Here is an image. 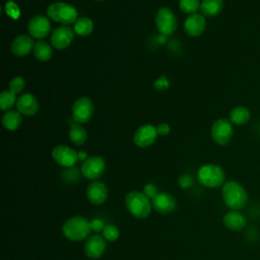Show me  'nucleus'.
<instances>
[{
  "instance_id": "f257e3e1",
  "label": "nucleus",
  "mask_w": 260,
  "mask_h": 260,
  "mask_svg": "<svg viewBox=\"0 0 260 260\" xmlns=\"http://www.w3.org/2000/svg\"><path fill=\"white\" fill-rule=\"evenodd\" d=\"M90 231V221L81 215L69 217L62 225L63 236L72 242H80L87 239Z\"/></svg>"
},
{
  "instance_id": "f03ea898",
  "label": "nucleus",
  "mask_w": 260,
  "mask_h": 260,
  "mask_svg": "<svg viewBox=\"0 0 260 260\" xmlns=\"http://www.w3.org/2000/svg\"><path fill=\"white\" fill-rule=\"evenodd\" d=\"M221 196L224 204L232 210H239L246 206L248 193L237 181H228L221 189Z\"/></svg>"
},
{
  "instance_id": "7ed1b4c3",
  "label": "nucleus",
  "mask_w": 260,
  "mask_h": 260,
  "mask_svg": "<svg viewBox=\"0 0 260 260\" xmlns=\"http://www.w3.org/2000/svg\"><path fill=\"white\" fill-rule=\"evenodd\" d=\"M125 206L134 217L143 219L150 214L152 203L143 192L131 191L125 197Z\"/></svg>"
},
{
  "instance_id": "20e7f679",
  "label": "nucleus",
  "mask_w": 260,
  "mask_h": 260,
  "mask_svg": "<svg viewBox=\"0 0 260 260\" xmlns=\"http://www.w3.org/2000/svg\"><path fill=\"white\" fill-rule=\"evenodd\" d=\"M47 15L52 20L62 23L63 25L74 24L78 18L77 9L66 2H54L47 7Z\"/></svg>"
},
{
  "instance_id": "39448f33",
  "label": "nucleus",
  "mask_w": 260,
  "mask_h": 260,
  "mask_svg": "<svg viewBox=\"0 0 260 260\" xmlns=\"http://www.w3.org/2000/svg\"><path fill=\"white\" fill-rule=\"evenodd\" d=\"M224 171L214 164H206L199 168L197 179L199 183L207 188H217L224 182Z\"/></svg>"
},
{
  "instance_id": "423d86ee",
  "label": "nucleus",
  "mask_w": 260,
  "mask_h": 260,
  "mask_svg": "<svg viewBox=\"0 0 260 260\" xmlns=\"http://www.w3.org/2000/svg\"><path fill=\"white\" fill-rule=\"evenodd\" d=\"M155 25L162 36H171L177 29V17L169 7H160L155 15Z\"/></svg>"
},
{
  "instance_id": "0eeeda50",
  "label": "nucleus",
  "mask_w": 260,
  "mask_h": 260,
  "mask_svg": "<svg viewBox=\"0 0 260 260\" xmlns=\"http://www.w3.org/2000/svg\"><path fill=\"white\" fill-rule=\"evenodd\" d=\"M211 138L219 145H226L233 138L234 128L230 119L219 118L215 120L210 129Z\"/></svg>"
},
{
  "instance_id": "6e6552de",
  "label": "nucleus",
  "mask_w": 260,
  "mask_h": 260,
  "mask_svg": "<svg viewBox=\"0 0 260 260\" xmlns=\"http://www.w3.org/2000/svg\"><path fill=\"white\" fill-rule=\"evenodd\" d=\"M93 112L94 106L92 101L87 96H81L72 106V119L75 123L84 124L91 119Z\"/></svg>"
},
{
  "instance_id": "1a4fd4ad",
  "label": "nucleus",
  "mask_w": 260,
  "mask_h": 260,
  "mask_svg": "<svg viewBox=\"0 0 260 260\" xmlns=\"http://www.w3.org/2000/svg\"><path fill=\"white\" fill-rule=\"evenodd\" d=\"M106 160L103 156L92 155L85 159L81 165V175L88 179L95 181L105 172Z\"/></svg>"
},
{
  "instance_id": "9d476101",
  "label": "nucleus",
  "mask_w": 260,
  "mask_h": 260,
  "mask_svg": "<svg viewBox=\"0 0 260 260\" xmlns=\"http://www.w3.org/2000/svg\"><path fill=\"white\" fill-rule=\"evenodd\" d=\"M75 32L68 25L58 26L53 30L50 37V44L57 50H63L71 45L74 40Z\"/></svg>"
},
{
  "instance_id": "9b49d317",
  "label": "nucleus",
  "mask_w": 260,
  "mask_h": 260,
  "mask_svg": "<svg viewBox=\"0 0 260 260\" xmlns=\"http://www.w3.org/2000/svg\"><path fill=\"white\" fill-rule=\"evenodd\" d=\"M52 157L59 166L64 168H71L78 160V152L67 145L60 144L53 148Z\"/></svg>"
},
{
  "instance_id": "f8f14e48",
  "label": "nucleus",
  "mask_w": 260,
  "mask_h": 260,
  "mask_svg": "<svg viewBox=\"0 0 260 260\" xmlns=\"http://www.w3.org/2000/svg\"><path fill=\"white\" fill-rule=\"evenodd\" d=\"M27 30L32 39L42 40L48 37L51 30V23L48 17L38 14L29 19L27 24Z\"/></svg>"
},
{
  "instance_id": "ddd939ff",
  "label": "nucleus",
  "mask_w": 260,
  "mask_h": 260,
  "mask_svg": "<svg viewBox=\"0 0 260 260\" xmlns=\"http://www.w3.org/2000/svg\"><path fill=\"white\" fill-rule=\"evenodd\" d=\"M156 127L152 124L141 125L133 135V141L136 146L145 148L150 146L157 137Z\"/></svg>"
},
{
  "instance_id": "4468645a",
  "label": "nucleus",
  "mask_w": 260,
  "mask_h": 260,
  "mask_svg": "<svg viewBox=\"0 0 260 260\" xmlns=\"http://www.w3.org/2000/svg\"><path fill=\"white\" fill-rule=\"evenodd\" d=\"M107 249L106 239L100 235H92L88 237L84 243L83 250L89 259L101 258Z\"/></svg>"
},
{
  "instance_id": "2eb2a0df",
  "label": "nucleus",
  "mask_w": 260,
  "mask_h": 260,
  "mask_svg": "<svg viewBox=\"0 0 260 260\" xmlns=\"http://www.w3.org/2000/svg\"><path fill=\"white\" fill-rule=\"evenodd\" d=\"M206 26L205 16L201 13L190 14L184 21V30L189 37H199L203 34Z\"/></svg>"
},
{
  "instance_id": "dca6fc26",
  "label": "nucleus",
  "mask_w": 260,
  "mask_h": 260,
  "mask_svg": "<svg viewBox=\"0 0 260 260\" xmlns=\"http://www.w3.org/2000/svg\"><path fill=\"white\" fill-rule=\"evenodd\" d=\"M86 198L93 205H101L108 199V188L100 181H92L86 188Z\"/></svg>"
},
{
  "instance_id": "f3484780",
  "label": "nucleus",
  "mask_w": 260,
  "mask_h": 260,
  "mask_svg": "<svg viewBox=\"0 0 260 260\" xmlns=\"http://www.w3.org/2000/svg\"><path fill=\"white\" fill-rule=\"evenodd\" d=\"M151 203L154 210L162 214L172 213L177 208L176 199L166 192H158V194L151 200Z\"/></svg>"
},
{
  "instance_id": "a211bd4d",
  "label": "nucleus",
  "mask_w": 260,
  "mask_h": 260,
  "mask_svg": "<svg viewBox=\"0 0 260 260\" xmlns=\"http://www.w3.org/2000/svg\"><path fill=\"white\" fill-rule=\"evenodd\" d=\"M16 110L23 116H34L39 111V102L37 98L29 92L22 93L16 101Z\"/></svg>"
},
{
  "instance_id": "6ab92c4d",
  "label": "nucleus",
  "mask_w": 260,
  "mask_h": 260,
  "mask_svg": "<svg viewBox=\"0 0 260 260\" xmlns=\"http://www.w3.org/2000/svg\"><path fill=\"white\" fill-rule=\"evenodd\" d=\"M34 47L35 43L30 36L18 35L11 43V52L17 57H24L34 51Z\"/></svg>"
},
{
  "instance_id": "aec40b11",
  "label": "nucleus",
  "mask_w": 260,
  "mask_h": 260,
  "mask_svg": "<svg viewBox=\"0 0 260 260\" xmlns=\"http://www.w3.org/2000/svg\"><path fill=\"white\" fill-rule=\"evenodd\" d=\"M246 217L237 210H231L223 216V224L231 231H241L246 226Z\"/></svg>"
},
{
  "instance_id": "412c9836",
  "label": "nucleus",
  "mask_w": 260,
  "mask_h": 260,
  "mask_svg": "<svg viewBox=\"0 0 260 260\" xmlns=\"http://www.w3.org/2000/svg\"><path fill=\"white\" fill-rule=\"evenodd\" d=\"M22 123V115L17 110H9L2 117V124L5 129L14 131L20 127Z\"/></svg>"
},
{
  "instance_id": "4be33fe9",
  "label": "nucleus",
  "mask_w": 260,
  "mask_h": 260,
  "mask_svg": "<svg viewBox=\"0 0 260 260\" xmlns=\"http://www.w3.org/2000/svg\"><path fill=\"white\" fill-rule=\"evenodd\" d=\"M223 8V0H202L200 4L201 14L212 17L220 13Z\"/></svg>"
},
{
  "instance_id": "5701e85b",
  "label": "nucleus",
  "mask_w": 260,
  "mask_h": 260,
  "mask_svg": "<svg viewBox=\"0 0 260 260\" xmlns=\"http://www.w3.org/2000/svg\"><path fill=\"white\" fill-rule=\"evenodd\" d=\"M251 114L248 108L244 106H238L235 107L231 112H230V121L237 126H242L245 125L249 120H250Z\"/></svg>"
},
{
  "instance_id": "b1692460",
  "label": "nucleus",
  "mask_w": 260,
  "mask_h": 260,
  "mask_svg": "<svg viewBox=\"0 0 260 260\" xmlns=\"http://www.w3.org/2000/svg\"><path fill=\"white\" fill-rule=\"evenodd\" d=\"M32 53L39 61L47 62L51 59V57L53 55L52 46H51V44L49 45V43H47L43 40H39L38 42L35 43Z\"/></svg>"
},
{
  "instance_id": "393cba45",
  "label": "nucleus",
  "mask_w": 260,
  "mask_h": 260,
  "mask_svg": "<svg viewBox=\"0 0 260 260\" xmlns=\"http://www.w3.org/2000/svg\"><path fill=\"white\" fill-rule=\"evenodd\" d=\"M69 139L75 145H82L87 139V132L79 123H74L69 128Z\"/></svg>"
},
{
  "instance_id": "a878e982",
  "label": "nucleus",
  "mask_w": 260,
  "mask_h": 260,
  "mask_svg": "<svg viewBox=\"0 0 260 260\" xmlns=\"http://www.w3.org/2000/svg\"><path fill=\"white\" fill-rule=\"evenodd\" d=\"M73 30L78 36L86 37L93 30V21L86 16L78 17L73 24Z\"/></svg>"
},
{
  "instance_id": "bb28decb",
  "label": "nucleus",
  "mask_w": 260,
  "mask_h": 260,
  "mask_svg": "<svg viewBox=\"0 0 260 260\" xmlns=\"http://www.w3.org/2000/svg\"><path fill=\"white\" fill-rule=\"evenodd\" d=\"M16 94L10 91L9 89L4 90L0 94V108L2 111L7 112L11 110V108L16 105Z\"/></svg>"
},
{
  "instance_id": "cd10ccee",
  "label": "nucleus",
  "mask_w": 260,
  "mask_h": 260,
  "mask_svg": "<svg viewBox=\"0 0 260 260\" xmlns=\"http://www.w3.org/2000/svg\"><path fill=\"white\" fill-rule=\"evenodd\" d=\"M200 0H179V8L182 12L186 14L196 13L200 9Z\"/></svg>"
},
{
  "instance_id": "c85d7f7f",
  "label": "nucleus",
  "mask_w": 260,
  "mask_h": 260,
  "mask_svg": "<svg viewBox=\"0 0 260 260\" xmlns=\"http://www.w3.org/2000/svg\"><path fill=\"white\" fill-rule=\"evenodd\" d=\"M79 172L76 168H66L65 170L62 171L61 173V179L64 183L66 184H69V185H72V184H75L78 182L79 180Z\"/></svg>"
},
{
  "instance_id": "c756f323",
  "label": "nucleus",
  "mask_w": 260,
  "mask_h": 260,
  "mask_svg": "<svg viewBox=\"0 0 260 260\" xmlns=\"http://www.w3.org/2000/svg\"><path fill=\"white\" fill-rule=\"evenodd\" d=\"M120 236V231L115 224H106L105 229L103 230V237L106 241L115 242L118 240Z\"/></svg>"
},
{
  "instance_id": "7c9ffc66",
  "label": "nucleus",
  "mask_w": 260,
  "mask_h": 260,
  "mask_svg": "<svg viewBox=\"0 0 260 260\" xmlns=\"http://www.w3.org/2000/svg\"><path fill=\"white\" fill-rule=\"evenodd\" d=\"M9 90L15 94L20 93L25 87V80L21 76H15L9 81Z\"/></svg>"
},
{
  "instance_id": "2f4dec72",
  "label": "nucleus",
  "mask_w": 260,
  "mask_h": 260,
  "mask_svg": "<svg viewBox=\"0 0 260 260\" xmlns=\"http://www.w3.org/2000/svg\"><path fill=\"white\" fill-rule=\"evenodd\" d=\"M6 12L12 18H18V16H19V8L12 1H8L6 3Z\"/></svg>"
},
{
  "instance_id": "473e14b6",
  "label": "nucleus",
  "mask_w": 260,
  "mask_h": 260,
  "mask_svg": "<svg viewBox=\"0 0 260 260\" xmlns=\"http://www.w3.org/2000/svg\"><path fill=\"white\" fill-rule=\"evenodd\" d=\"M143 193L149 198V199H153L157 194H158V191L156 189V187L151 184V183H147L144 185L143 187Z\"/></svg>"
},
{
  "instance_id": "72a5a7b5",
  "label": "nucleus",
  "mask_w": 260,
  "mask_h": 260,
  "mask_svg": "<svg viewBox=\"0 0 260 260\" xmlns=\"http://www.w3.org/2000/svg\"><path fill=\"white\" fill-rule=\"evenodd\" d=\"M179 185L181 186L182 189H188L192 186L193 184V178L191 175H188V174H185V175H182L180 178H179Z\"/></svg>"
},
{
  "instance_id": "f704fd0d",
  "label": "nucleus",
  "mask_w": 260,
  "mask_h": 260,
  "mask_svg": "<svg viewBox=\"0 0 260 260\" xmlns=\"http://www.w3.org/2000/svg\"><path fill=\"white\" fill-rule=\"evenodd\" d=\"M105 226L106 224L104 220H102L101 218H93L92 220H90V229L92 232H95V233L103 232Z\"/></svg>"
},
{
  "instance_id": "c9c22d12",
  "label": "nucleus",
  "mask_w": 260,
  "mask_h": 260,
  "mask_svg": "<svg viewBox=\"0 0 260 260\" xmlns=\"http://www.w3.org/2000/svg\"><path fill=\"white\" fill-rule=\"evenodd\" d=\"M153 86L157 90H162L169 86V80L166 78V76H160L156 81L153 83Z\"/></svg>"
},
{
  "instance_id": "e433bc0d",
  "label": "nucleus",
  "mask_w": 260,
  "mask_h": 260,
  "mask_svg": "<svg viewBox=\"0 0 260 260\" xmlns=\"http://www.w3.org/2000/svg\"><path fill=\"white\" fill-rule=\"evenodd\" d=\"M156 131H157L158 135L166 136V135H168L170 133L171 127H170V125L168 123H159L156 126Z\"/></svg>"
},
{
  "instance_id": "4c0bfd02",
  "label": "nucleus",
  "mask_w": 260,
  "mask_h": 260,
  "mask_svg": "<svg viewBox=\"0 0 260 260\" xmlns=\"http://www.w3.org/2000/svg\"><path fill=\"white\" fill-rule=\"evenodd\" d=\"M87 158H88V156H87V153H86L85 151H79V152H78V159L84 161V160L87 159Z\"/></svg>"
},
{
  "instance_id": "58836bf2",
  "label": "nucleus",
  "mask_w": 260,
  "mask_h": 260,
  "mask_svg": "<svg viewBox=\"0 0 260 260\" xmlns=\"http://www.w3.org/2000/svg\"><path fill=\"white\" fill-rule=\"evenodd\" d=\"M96 1H104V0H96Z\"/></svg>"
}]
</instances>
